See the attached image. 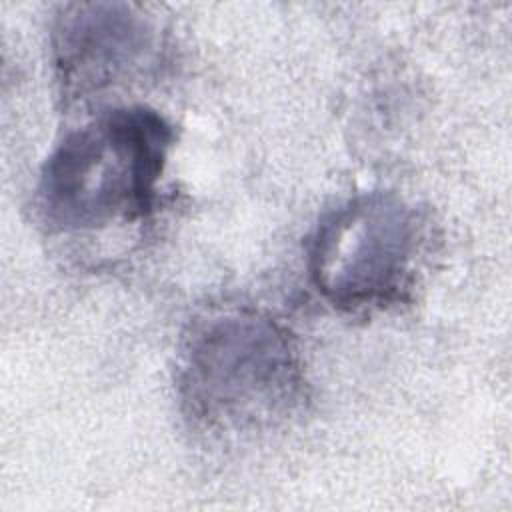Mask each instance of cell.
Masks as SVG:
<instances>
[{"label":"cell","instance_id":"cell-1","mask_svg":"<svg viewBox=\"0 0 512 512\" xmlns=\"http://www.w3.org/2000/svg\"><path fill=\"white\" fill-rule=\"evenodd\" d=\"M176 382L186 416L216 434L270 430L306 398L294 340L254 310L198 320L182 342Z\"/></svg>","mask_w":512,"mask_h":512},{"label":"cell","instance_id":"cell-2","mask_svg":"<svg viewBox=\"0 0 512 512\" xmlns=\"http://www.w3.org/2000/svg\"><path fill=\"white\" fill-rule=\"evenodd\" d=\"M172 140L168 120L148 106L100 112L48 154L36 188L42 220L56 232H96L146 218Z\"/></svg>","mask_w":512,"mask_h":512},{"label":"cell","instance_id":"cell-3","mask_svg":"<svg viewBox=\"0 0 512 512\" xmlns=\"http://www.w3.org/2000/svg\"><path fill=\"white\" fill-rule=\"evenodd\" d=\"M424 224L396 194L348 200L318 224L310 242V276L334 308L380 310L412 290Z\"/></svg>","mask_w":512,"mask_h":512},{"label":"cell","instance_id":"cell-4","mask_svg":"<svg viewBox=\"0 0 512 512\" xmlns=\"http://www.w3.org/2000/svg\"><path fill=\"white\" fill-rule=\"evenodd\" d=\"M152 52L154 30L128 4H72L54 28V64L64 94L72 98H86L132 78Z\"/></svg>","mask_w":512,"mask_h":512}]
</instances>
